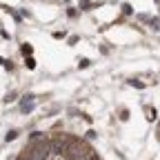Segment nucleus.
<instances>
[{
  "mask_svg": "<svg viewBox=\"0 0 160 160\" xmlns=\"http://www.w3.org/2000/svg\"><path fill=\"white\" fill-rule=\"evenodd\" d=\"M20 51H22L25 56H31V45H22V47H20Z\"/></svg>",
  "mask_w": 160,
  "mask_h": 160,
  "instance_id": "6",
  "label": "nucleus"
},
{
  "mask_svg": "<svg viewBox=\"0 0 160 160\" xmlns=\"http://www.w3.org/2000/svg\"><path fill=\"white\" fill-rule=\"evenodd\" d=\"M34 105H36L34 96H25V98H22V102H20V111H25V114H29V111L34 109Z\"/></svg>",
  "mask_w": 160,
  "mask_h": 160,
  "instance_id": "2",
  "label": "nucleus"
},
{
  "mask_svg": "<svg viewBox=\"0 0 160 160\" xmlns=\"http://www.w3.org/2000/svg\"><path fill=\"white\" fill-rule=\"evenodd\" d=\"M16 136H18V131H9V134L5 136V140H7V142H9V140H14Z\"/></svg>",
  "mask_w": 160,
  "mask_h": 160,
  "instance_id": "7",
  "label": "nucleus"
},
{
  "mask_svg": "<svg viewBox=\"0 0 160 160\" xmlns=\"http://www.w3.org/2000/svg\"><path fill=\"white\" fill-rule=\"evenodd\" d=\"M131 11H134V9H131V5H127V2H125V5H122V14H127V16H129Z\"/></svg>",
  "mask_w": 160,
  "mask_h": 160,
  "instance_id": "8",
  "label": "nucleus"
},
{
  "mask_svg": "<svg viewBox=\"0 0 160 160\" xmlns=\"http://www.w3.org/2000/svg\"><path fill=\"white\" fill-rule=\"evenodd\" d=\"M87 138L94 140V138H96V131H94V129H89V131H87Z\"/></svg>",
  "mask_w": 160,
  "mask_h": 160,
  "instance_id": "11",
  "label": "nucleus"
},
{
  "mask_svg": "<svg viewBox=\"0 0 160 160\" xmlns=\"http://www.w3.org/2000/svg\"><path fill=\"white\" fill-rule=\"evenodd\" d=\"M25 156L27 160H49L51 156V142L49 140H40V142H36L31 149H25Z\"/></svg>",
  "mask_w": 160,
  "mask_h": 160,
  "instance_id": "1",
  "label": "nucleus"
},
{
  "mask_svg": "<svg viewBox=\"0 0 160 160\" xmlns=\"http://www.w3.org/2000/svg\"><path fill=\"white\" fill-rule=\"evenodd\" d=\"M147 118H149V120H156V109H154V107H151V109L147 107Z\"/></svg>",
  "mask_w": 160,
  "mask_h": 160,
  "instance_id": "5",
  "label": "nucleus"
},
{
  "mask_svg": "<svg viewBox=\"0 0 160 160\" xmlns=\"http://www.w3.org/2000/svg\"><path fill=\"white\" fill-rule=\"evenodd\" d=\"M129 85H131V87H138V89H142V87H145L142 82H138V80H129Z\"/></svg>",
  "mask_w": 160,
  "mask_h": 160,
  "instance_id": "10",
  "label": "nucleus"
},
{
  "mask_svg": "<svg viewBox=\"0 0 160 160\" xmlns=\"http://www.w3.org/2000/svg\"><path fill=\"white\" fill-rule=\"evenodd\" d=\"M25 65H27V69H34V67H36V60L31 58V56H27V60H25Z\"/></svg>",
  "mask_w": 160,
  "mask_h": 160,
  "instance_id": "4",
  "label": "nucleus"
},
{
  "mask_svg": "<svg viewBox=\"0 0 160 160\" xmlns=\"http://www.w3.org/2000/svg\"><path fill=\"white\" fill-rule=\"evenodd\" d=\"M149 27H151L154 31H160V20H158V18H151V20H149Z\"/></svg>",
  "mask_w": 160,
  "mask_h": 160,
  "instance_id": "3",
  "label": "nucleus"
},
{
  "mask_svg": "<svg viewBox=\"0 0 160 160\" xmlns=\"http://www.w3.org/2000/svg\"><path fill=\"white\" fill-rule=\"evenodd\" d=\"M78 67H80V69H85V67H89V60H87V58H82V60L78 62Z\"/></svg>",
  "mask_w": 160,
  "mask_h": 160,
  "instance_id": "9",
  "label": "nucleus"
}]
</instances>
